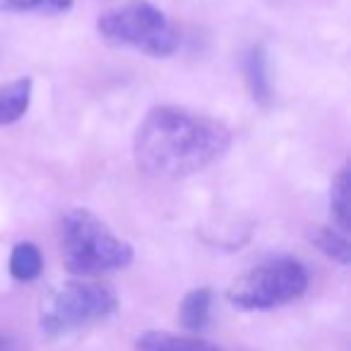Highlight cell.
<instances>
[{
    "instance_id": "1",
    "label": "cell",
    "mask_w": 351,
    "mask_h": 351,
    "mask_svg": "<svg viewBox=\"0 0 351 351\" xmlns=\"http://www.w3.org/2000/svg\"><path fill=\"white\" fill-rule=\"evenodd\" d=\"M231 147V130L221 121L183 106H154L132 137L140 173L156 181H181L210 169Z\"/></svg>"
},
{
    "instance_id": "2",
    "label": "cell",
    "mask_w": 351,
    "mask_h": 351,
    "mask_svg": "<svg viewBox=\"0 0 351 351\" xmlns=\"http://www.w3.org/2000/svg\"><path fill=\"white\" fill-rule=\"evenodd\" d=\"M60 250L65 269L77 277L125 269L135 258L132 245L84 207H73L60 219Z\"/></svg>"
},
{
    "instance_id": "3",
    "label": "cell",
    "mask_w": 351,
    "mask_h": 351,
    "mask_svg": "<svg viewBox=\"0 0 351 351\" xmlns=\"http://www.w3.org/2000/svg\"><path fill=\"white\" fill-rule=\"evenodd\" d=\"M97 32L113 46L135 49L152 58H169L181 46V34L176 25L152 3L132 0L101 12Z\"/></svg>"
},
{
    "instance_id": "4",
    "label": "cell",
    "mask_w": 351,
    "mask_h": 351,
    "mask_svg": "<svg viewBox=\"0 0 351 351\" xmlns=\"http://www.w3.org/2000/svg\"><path fill=\"white\" fill-rule=\"evenodd\" d=\"M118 311V296L108 284L65 282L41 303L39 325L46 337H65L104 322Z\"/></svg>"
},
{
    "instance_id": "5",
    "label": "cell",
    "mask_w": 351,
    "mask_h": 351,
    "mask_svg": "<svg viewBox=\"0 0 351 351\" xmlns=\"http://www.w3.org/2000/svg\"><path fill=\"white\" fill-rule=\"evenodd\" d=\"M308 282L311 277L301 260L277 255L241 274L229 289V301L239 311H272L301 298Z\"/></svg>"
},
{
    "instance_id": "6",
    "label": "cell",
    "mask_w": 351,
    "mask_h": 351,
    "mask_svg": "<svg viewBox=\"0 0 351 351\" xmlns=\"http://www.w3.org/2000/svg\"><path fill=\"white\" fill-rule=\"evenodd\" d=\"M243 77L248 84V92L258 106L267 108L274 101V89L272 77H269V63H267V51L263 44H255L245 51L243 56Z\"/></svg>"
},
{
    "instance_id": "7",
    "label": "cell",
    "mask_w": 351,
    "mask_h": 351,
    "mask_svg": "<svg viewBox=\"0 0 351 351\" xmlns=\"http://www.w3.org/2000/svg\"><path fill=\"white\" fill-rule=\"evenodd\" d=\"M137 351H224L215 341H207L202 337L173 335V332L149 330L142 332L135 341Z\"/></svg>"
},
{
    "instance_id": "8",
    "label": "cell",
    "mask_w": 351,
    "mask_h": 351,
    "mask_svg": "<svg viewBox=\"0 0 351 351\" xmlns=\"http://www.w3.org/2000/svg\"><path fill=\"white\" fill-rule=\"evenodd\" d=\"M32 89H34L32 77H17L12 82L0 84V128L25 118L32 104Z\"/></svg>"
},
{
    "instance_id": "9",
    "label": "cell",
    "mask_w": 351,
    "mask_h": 351,
    "mask_svg": "<svg viewBox=\"0 0 351 351\" xmlns=\"http://www.w3.org/2000/svg\"><path fill=\"white\" fill-rule=\"evenodd\" d=\"M330 210L332 219H335V229L341 234H349L351 229V176L349 164H344L337 176L332 178L330 186Z\"/></svg>"
},
{
    "instance_id": "10",
    "label": "cell",
    "mask_w": 351,
    "mask_h": 351,
    "mask_svg": "<svg viewBox=\"0 0 351 351\" xmlns=\"http://www.w3.org/2000/svg\"><path fill=\"white\" fill-rule=\"evenodd\" d=\"M210 313H212V291L207 287H200L183 296L178 315H181V325L188 332H202L210 325Z\"/></svg>"
},
{
    "instance_id": "11",
    "label": "cell",
    "mask_w": 351,
    "mask_h": 351,
    "mask_svg": "<svg viewBox=\"0 0 351 351\" xmlns=\"http://www.w3.org/2000/svg\"><path fill=\"white\" fill-rule=\"evenodd\" d=\"M44 272V258L41 250L29 241H22L10 253V274L17 282H34Z\"/></svg>"
},
{
    "instance_id": "12",
    "label": "cell",
    "mask_w": 351,
    "mask_h": 351,
    "mask_svg": "<svg viewBox=\"0 0 351 351\" xmlns=\"http://www.w3.org/2000/svg\"><path fill=\"white\" fill-rule=\"evenodd\" d=\"M349 234H341L335 226H317L311 234V241L335 263L349 265L351 263V243L346 239Z\"/></svg>"
},
{
    "instance_id": "13",
    "label": "cell",
    "mask_w": 351,
    "mask_h": 351,
    "mask_svg": "<svg viewBox=\"0 0 351 351\" xmlns=\"http://www.w3.org/2000/svg\"><path fill=\"white\" fill-rule=\"evenodd\" d=\"M75 0H3V8L8 12H20V15H44L56 17L70 12Z\"/></svg>"
},
{
    "instance_id": "14",
    "label": "cell",
    "mask_w": 351,
    "mask_h": 351,
    "mask_svg": "<svg viewBox=\"0 0 351 351\" xmlns=\"http://www.w3.org/2000/svg\"><path fill=\"white\" fill-rule=\"evenodd\" d=\"M10 344H12V341L8 339V337H3V335H0V349H5V346H10Z\"/></svg>"
},
{
    "instance_id": "15",
    "label": "cell",
    "mask_w": 351,
    "mask_h": 351,
    "mask_svg": "<svg viewBox=\"0 0 351 351\" xmlns=\"http://www.w3.org/2000/svg\"><path fill=\"white\" fill-rule=\"evenodd\" d=\"M0 351H15V349H12V344H10V346H5V349H0Z\"/></svg>"
}]
</instances>
